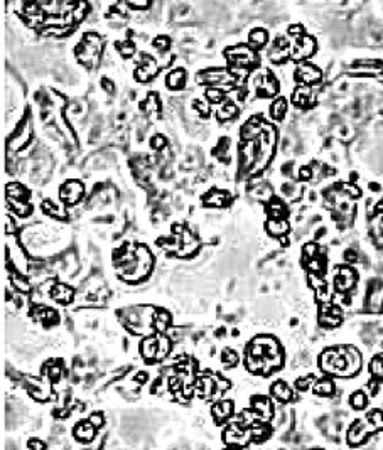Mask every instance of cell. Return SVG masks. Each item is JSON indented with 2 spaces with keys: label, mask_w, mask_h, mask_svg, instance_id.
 <instances>
[{
  "label": "cell",
  "mask_w": 383,
  "mask_h": 450,
  "mask_svg": "<svg viewBox=\"0 0 383 450\" xmlns=\"http://www.w3.org/2000/svg\"><path fill=\"white\" fill-rule=\"evenodd\" d=\"M248 369L262 376L282 366V351L272 337H257L248 346Z\"/></svg>",
  "instance_id": "6da1fadb"
},
{
  "label": "cell",
  "mask_w": 383,
  "mask_h": 450,
  "mask_svg": "<svg viewBox=\"0 0 383 450\" xmlns=\"http://www.w3.org/2000/svg\"><path fill=\"white\" fill-rule=\"evenodd\" d=\"M321 368L326 373H337L339 376L355 374L361 366L360 354L353 347H339V349H328L321 356Z\"/></svg>",
  "instance_id": "7a4b0ae2"
},
{
  "label": "cell",
  "mask_w": 383,
  "mask_h": 450,
  "mask_svg": "<svg viewBox=\"0 0 383 450\" xmlns=\"http://www.w3.org/2000/svg\"><path fill=\"white\" fill-rule=\"evenodd\" d=\"M169 342L166 337H150L142 342V354L150 361L160 359L167 354Z\"/></svg>",
  "instance_id": "3957f363"
},
{
  "label": "cell",
  "mask_w": 383,
  "mask_h": 450,
  "mask_svg": "<svg viewBox=\"0 0 383 450\" xmlns=\"http://www.w3.org/2000/svg\"><path fill=\"white\" fill-rule=\"evenodd\" d=\"M297 78L300 81H304V83H316L321 78V75L318 69L311 66V64H300L297 69Z\"/></svg>",
  "instance_id": "277c9868"
},
{
  "label": "cell",
  "mask_w": 383,
  "mask_h": 450,
  "mask_svg": "<svg viewBox=\"0 0 383 450\" xmlns=\"http://www.w3.org/2000/svg\"><path fill=\"white\" fill-rule=\"evenodd\" d=\"M355 284V275H353L351 270H346V268H341L339 272H337L336 275V287L337 290H348L351 285Z\"/></svg>",
  "instance_id": "5b68a950"
},
{
  "label": "cell",
  "mask_w": 383,
  "mask_h": 450,
  "mask_svg": "<svg viewBox=\"0 0 383 450\" xmlns=\"http://www.w3.org/2000/svg\"><path fill=\"white\" fill-rule=\"evenodd\" d=\"M272 395H274L277 400L284 402V403H287V402H290L292 400V390L284 381H277L274 386H272Z\"/></svg>",
  "instance_id": "8992f818"
},
{
  "label": "cell",
  "mask_w": 383,
  "mask_h": 450,
  "mask_svg": "<svg viewBox=\"0 0 383 450\" xmlns=\"http://www.w3.org/2000/svg\"><path fill=\"white\" fill-rule=\"evenodd\" d=\"M95 435V427L92 421H81L80 425H76V430H75V437L83 442L92 440Z\"/></svg>",
  "instance_id": "52a82bcc"
},
{
  "label": "cell",
  "mask_w": 383,
  "mask_h": 450,
  "mask_svg": "<svg viewBox=\"0 0 383 450\" xmlns=\"http://www.w3.org/2000/svg\"><path fill=\"white\" fill-rule=\"evenodd\" d=\"M52 298H54L56 302H61V304H69L73 298V290L69 287H66V285H57L52 290Z\"/></svg>",
  "instance_id": "ba28073f"
},
{
  "label": "cell",
  "mask_w": 383,
  "mask_h": 450,
  "mask_svg": "<svg viewBox=\"0 0 383 450\" xmlns=\"http://www.w3.org/2000/svg\"><path fill=\"white\" fill-rule=\"evenodd\" d=\"M321 321H323V324H326V326L339 324V321H341L339 310H337V309H328V307H324L323 314H321Z\"/></svg>",
  "instance_id": "9c48e42d"
},
{
  "label": "cell",
  "mask_w": 383,
  "mask_h": 450,
  "mask_svg": "<svg viewBox=\"0 0 383 450\" xmlns=\"http://www.w3.org/2000/svg\"><path fill=\"white\" fill-rule=\"evenodd\" d=\"M257 402L253 403L255 410L258 411V415L265 416V418H270L272 416V403L269 400L265 398V396H258V398H255Z\"/></svg>",
  "instance_id": "30bf717a"
},
{
  "label": "cell",
  "mask_w": 383,
  "mask_h": 450,
  "mask_svg": "<svg viewBox=\"0 0 383 450\" xmlns=\"http://www.w3.org/2000/svg\"><path fill=\"white\" fill-rule=\"evenodd\" d=\"M232 410H233V405L230 402H221L215 405V408H213L215 415L218 416V421H220V418H228L232 415Z\"/></svg>",
  "instance_id": "8fae6325"
},
{
  "label": "cell",
  "mask_w": 383,
  "mask_h": 450,
  "mask_svg": "<svg viewBox=\"0 0 383 450\" xmlns=\"http://www.w3.org/2000/svg\"><path fill=\"white\" fill-rule=\"evenodd\" d=\"M184 73L181 71H176V73H172V75H169V86H172V88H181L184 84Z\"/></svg>",
  "instance_id": "7c38bea8"
},
{
  "label": "cell",
  "mask_w": 383,
  "mask_h": 450,
  "mask_svg": "<svg viewBox=\"0 0 383 450\" xmlns=\"http://www.w3.org/2000/svg\"><path fill=\"white\" fill-rule=\"evenodd\" d=\"M333 383L329 381V379H323V381H319L318 384H316V393L318 395H331L333 393Z\"/></svg>",
  "instance_id": "4fadbf2b"
},
{
  "label": "cell",
  "mask_w": 383,
  "mask_h": 450,
  "mask_svg": "<svg viewBox=\"0 0 383 450\" xmlns=\"http://www.w3.org/2000/svg\"><path fill=\"white\" fill-rule=\"evenodd\" d=\"M349 402H351V407L353 408H358V410H360V408H363L365 405H366V396L361 391H356V393H353V395H351Z\"/></svg>",
  "instance_id": "5bb4252c"
},
{
  "label": "cell",
  "mask_w": 383,
  "mask_h": 450,
  "mask_svg": "<svg viewBox=\"0 0 383 450\" xmlns=\"http://www.w3.org/2000/svg\"><path fill=\"white\" fill-rule=\"evenodd\" d=\"M372 373H373V376H377V378L383 379V354L373 359V363H372Z\"/></svg>",
  "instance_id": "9a60e30c"
},
{
  "label": "cell",
  "mask_w": 383,
  "mask_h": 450,
  "mask_svg": "<svg viewBox=\"0 0 383 450\" xmlns=\"http://www.w3.org/2000/svg\"><path fill=\"white\" fill-rule=\"evenodd\" d=\"M238 361V356L237 353H233L232 349H225L223 351V364L226 368H233Z\"/></svg>",
  "instance_id": "2e32d148"
},
{
  "label": "cell",
  "mask_w": 383,
  "mask_h": 450,
  "mask_svg": "<svg viewBox=\"0 0 383 450\" xmlns=\"http://www.w3.org/2000/svg\"><path fill=\"white\" fill-rule=\"evenodd\" d=\"M284 112H286V101L281 98V100H277L274 103V106H272V115L275 118H281L284 115Z\"/></svg>",
  "instance_id": "e0dca14e"
},
{
  "label": "cell",
  "mask_w": 383,
  "mask_h": 450,
  "mask_svg": "<svg viewBox=\"0 0 383 450\" xmlns=\"http://www.w3.org/2000/svg\"><path fill=\"white\" fill-rule=\"evenodd\" d=\"M265 42V32L263 31H257V32H252V44L255 46H260V44Z\"/></svg>",
  "instance_id": "ac0fdd59"
},
{
  "label": "cell",
  "mask_w": 383,
  "mask_h": 450,
  "mask_svg": "<svg viewBox=\"0 0 383 450\" xmlns=\"http://www.w3.org/2000/svg\"><path fill=\"white\" fill-rule=\"evenodd\" d=\"M312 379H314L312 376H309V378H300V379H297V381H295V386H297L299 390L304 391V390H307V386L312 383Z\"/></svg>",
  "instance_id": "d6986e66"
}]
</instances>
